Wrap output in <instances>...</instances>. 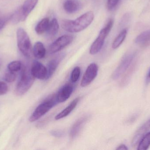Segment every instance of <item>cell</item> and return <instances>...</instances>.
<instances>
[{
  "label": "cell",
  "instance_id": "29",
  "mask_svg": "<svg viewBox=\"0 0 150 150\" xmlns=\"http://www.w3.org/2000/svg\"><path fill=\"white\" fill-rule=\"evenodd\" d=\"M10 16L0 18V31L5 26V25L9 21Z\"/></svg>",
  "mask_w": 150,
  "mask_h": 150
},
{
  "label": "cell",
  "instance_id": "8",
  "mask_svg": "<svg viewBox=\"0 0 150 150\" xmlns=\"http://www.w3.org/2000/svg\"><path fill=\"white\" fill-rule=\"evenodd\" d=\"M98 70V67L96 63L90 64L83 75L80 84L81 86L85 87L89 85L97 77Z\"/></svg>",
  "mask_w": 150,
  "mask_h": 150
},
{
  "label": "cell",
  "instance_id": "26",
  "mask_svg": "<svg viewBox=\"0 0 150 150\" xmlns=\"http://www.w3.org/2000/svg\"><path fill=\"white\" fill-rule=\"evenodd\" d=\"M16 75L15 72L9 70L5 74L4 79L8 82H12L16 80Z\"/></svg>",
  "mask_w": 150,
  "mask_h": 150
},
{
  "label": "cell",
  "instance_id": "21",
  "mask_svg": "<svg viewBox=\"0 0 150 150\" xmlns=\"http://www.w3.org/2000/svg\"><path fill=\"white\" fill-rule=\"evenodd\" d=\"M9 20L14 24H16L19 22L25 21L21 6L18 8L13 12V14L10 15Z\"/></svg>",
  "mask_w": 150,
  "mask_h": 150
},
{
  "label": "cell",
  "instance_id": "23",
  "mask_svg": "<svg viewBox=\"0 0 150 150\" xmlns=\"http://www.w3.org/2000/svg\"><path fill=\"white\" fill-rule=\"evenodd\" d=\"M150 146V132L142 137L138 144V150H146Z\"/></svg>",
  "mask_w": 150,
  "mask_h": 150
},
{
  "label": "cell",
  "instance_id": "4",
  "mask_svg": "<svg viewBox=\"0 0 150 150\" xmlns=\"http://www.w3.org/2000/svg\"><path fill=\"white\" fill-rule=\"evenodd\" d=\"M113 19H110L105 26L100 30L98 36L91 45L90 49L91 54H96L100 51L103 47L105 40L110 33L113 26Z\"/></svg>",
  "mask_w": 150,
  "mask_h": 150
},
{
  "label": "cell",
  "instance_id": "2",
  "mask_svg": "<svg viewBox=\"0 0 150 150\" xmlns=\"http://www.w3.org/2000/svg\"><path fill=\"white\" fill-rule=\"evenodd\" d=\"M35 78L32 74L30 70L23 67L21 77L16 87V94L18 96H22L26 93L32 86Z\"/></svg>",
  "mask_w": 150,
  "mask_h": 150
},
{
  "label": "cell",
  "instance_id": "1",
  "mask_svg": "<svg viewBox=\"0 0 150 150\" xmlns=\"http://www.w3.org/2000/svg\"><path fill=\"white\" fill-rule=\"evenodd\" d=\"M94 15L92 11H87L75 20L64 19L62 22L63 30L69 33H78L83 31L92 23Z\"/></svg>",
  "mask_w": 150,
  "mask_h": 150
},
{
  "label": "cell",
  "instance_id": "27",
  "mask_svg": "<svg viewBox=\"0 0 150 150\" xmlns=\"http://www.w3.org/2000/svg\"><path fill=\"white\" fill-rule=\"evenodd\" d=\"M8 91V86L7 84L4 82H0V96L4 95Z\"/></svg>",
  "mask_w": 150,
  "mask_h": 150
},
{
  "label": "cell",
  "instance_id": "17",
  "mask_svg": "<svg viewBox=\"0 0 150 150\" xmlns=\"http://www.w3.org/2000/svg\"><path fill=\"white\" fill-rule=\"evenodd\" d=\"M135 42L142 46H147L150 45V30L143 32L139 34L136 38Z\"/></svg>",
  "mask_w": 150,
  "mask_h": 150
},
{
  "label": "cell",
  "instance_id": "7",
  "mask_svg": "<svg viewBox=\"0 0 150 150\" xmlns=\"http://www.w3.org/2000/svg\"><path fill=\"white\" fill-rule=\"evenodd\" d=\"M136 55V53L128 54L124 56L121 62L113 73L112 77L115 80L118 79L121 75L125 73L133 61Z\"/></svg>",
  "mask_w": 150,
  "mask_h": 150
},
{
  "label": "cell",
  "instance_id": "11",
  "mask_svg": "<svg viewBox=\"0 0 150 150\" xmlns=\"http://www.w3.org/2000/svg\"><path fill=\"white\" fill-rule=\"evenodd\" d=\"M65 55V53L60 54L48 63L47 67V76L46 80L49 79L53 75L60 63L64 59Z\"/></svg>",
  "mask_w": 150,
  "mask_h": 150
},
{
  "label": "cell",
  "instance_id": "14",
  "mask_svg": "<svg viewBox=\"0 0 150 150\" xmlns=\"http://www.w3.org/2000/svg\"><path fill=\"white\" fill-rule=\"evenodd\" d=\"M38 2V0H25L21 7L25 21L30 13L34 9Z\"/></svg>",
  "mask_w": 150,
  "mask_h": 150
},
{
  "label": "cell",
  "instance_id": "5",
  "mask_svg": "<svg viewBox=\"0 0 150 150\" xmlns=\"http://www.w3.org/2000/svg\"><path fill=\"white\" fill-rule=\"evenodd\" d=\"M16 36L18 47L19 51L25 57H30L31 43L27 33L23 28H19L17 31Z\"/></svg>",
  "mask_w": 150,
  "mask_h": 150
},
{
  "label": "cell",
  "instance_id": "10",
  "mask_svg": "<svg viewBox=\"0 0 150 150\" xmlns=\"http://www.w3.org/2000/svg\"><path fill=\"white\" fill-rule=\"evenodd\" d=\"M74 87L70 84L63 85L56 94V100L58 103H63L67 101L72 95Z\"/></svg>",
  "mask_w": 150,
  "mask_h": 150
},
{
  "label": "cell",
  "instance_id": "16",
  "mask_svg": "<svg viewBox=\"0 0 150 150\" xmlns=\"http://www.w3.org/2000/svg\"><path fill=\"white\" fill-rule=\"evenodd\" d=\"M87 119L88 117L87 116H84L79 119L75 122L70 130V135L71 138L73 139L74 138L78 135L85 122L87 121Z\"/></svg>",
  "mask_w": 150,
  "mask_h": 150
},
{
  "label": "cell",
  "instance_id": "25",
  "mask_svg": "<svg viewBox=\"0 0 150 150\" xmlns=\"http://www.w3.org/2000/svg\"><path fill=\"white\" fill-rule=\"evenodd\" d=\"M81 73V69L79 67H75L72 71L70 76V80L73 83H75L78 80Z\"/></svg>",
  "mask_w": 150,
  "mask_h": 150
},
{
  "label": "cell",
  "instance_id": "31",
  "mask_svg": "<svg viewBox=\"0 0 150 150\" xmlns=\"http://www.w3.org/2000/svg\"><path fill=\"white\" fill-rule=\"evenodd\" d=\"M116 150H127L128 149L127 146L124 144H121L119 146L118 148L116 149Z\"/></svg>",
  "mask_w": 150,
  "mask_h": 150
},
{
  "label": "cell",
  "instance_id": "33",
  "mask_svg": "<svg viewBox=\"0 0 150 150\" xmlns=\"http://www.w3.org/2000/svg\"><path fill=\"white\" fill-rule=\"evenodd\" d=\"M0 14H1V11H0Z\"/></svg>",
  "mask_w": 150,
  "mask_h": 150
},
{
  "label": "cell",
  "instance_id": "32",
  "mask_svg": "<svg viewBox=\"0 0 150 150\" xmlns=\"http://www.w3.org/2000/svg\"><path fill=\"white\" fill-rule=\"evenodd\" d=\"M148 77L150 79V70L149 71V74H148Z\"/></svg>",
  "mask_w": 150,
  "mask_h": 150
},
{
  "label": "cell",
  "instance_id": "22",
  "mask_svg": "<svg viewBox=\"0 0 150 150\" xmlns=\"http://www.w3.org/2000/svg\"><path fill=\"white\" fill-rule=\"evenodd\" d=\"M127 29H124L121 31L119 35L116 37L112 45V47L115 49L119 48L125 40L127 34Z\"/></svg>",
  "mask_w": 150,
  "mask_h": 150
},
{
  "label": "cell",
  "instance_id": "6",
  "mask_svg": "<svg viewBox=\"0 0 150 150\" xmlns=\"http://www.w3.org/2000/svg\"><path fill=\"white\" fill-rule=\"evenodd\" d=\"M74 35L69 34L61 36L49 46L48 48L49 53L50 54H54L61 51L71 44L74 41Z\"/></svg>",
  "mask_w": 150,
  "mask_h": 150
},
{
  "label": "cell",
  "instance_id": "3",
  "mask_svg": "<svg viewBox=\"0 0 150 150\" xmlns=\"http://www.w3.org/2000/svg\"><path fill=\"white\" fill-rule=\"evenodd\" d=\"M57 103L56 94L52 95L44 100L36 108L30 117L29 120L31 122L38 120L48 112Z\"/></svg>",
  "mask_w": 150,
  "mask_h": 150
},
{
  "label": "cell",
  "instance_id": "24",
  "mask_svg": "<svg viewBox=\"0 0 150 150\" xmlns=\"http://www.w3.org/2000/svg\"><path fill=\"white\" fill-rule=\"evenodd\" d=\"M23 66L21 62L19 61H14L9 63L8 68L9 70L13 72H17L22 69Z\"/></svg>",
  "mask_w": 150,
  "mask_h": 150
},
{
  "label": "cell",
  "instance_id": "9",
  "mask_svg": "<svg viewBox=\"0 0 150 150\" xmlns=\"http://www.w3.org/2000/svg\"><path fill=\"white\" fill-rule=\"evenodd\" d=\"M32 74L35 78L40 80L46 79L47 76V69L41 63L35 60L33 63L30 69Z\"/></svg>",
  "mask_w": 150,
  "mask_h": 150
},
{
  "label": "cell",
  "instance_id": "19",
  "mask_svg": "<svg viewBox=\"0 0 150 150\" xmlns=\"http://www.w3.org/2000/svg\"><path fill=\"white\" fill-rule=\"evenodd\" d=\"M59 29V25L58 20L56 18H54L50 21L46 33L47 35L50 37H54L58 34Z\"/></svg>",
  "mask_w": 150,
  "mask_h": 150
},
{
  "label": "cell",
  "instance_id": "20",
  "mask_svg": "<svg viewBox=\"0 0 150 150\" xmlns=\"http://www.w3.org/2000/svg\"><path fill=\"white\" fill-rule=\"evenodd\" d=\"M50 20L48 18H45L39 22L35 27V31L38 34H42L46 32Z\"/></svg>",
  "mask_w": 150,
  "mask_h": 150
},
{
  "label": "cell",
  "instance_id": "18",
  "mask_svg": "<svg viewBox=\"0 0 150 150\" xmlns=\"http://www.w3.org/2000/svg\"><path fill=\"white\" fill-rule=\"evenodd\" d=\"M33 55L37 59H41L44 58L46 53V50L43 43L38 41L34 44L33 48Z\"/></svg>",
  "mask_w": 150,
  "mask_h": 150
},
{
  "label": "cell",
  "instance_id": "12",
  "mask_svg": "<svg viewBox=\"0 0 150 150\" xmlns=\"http://www.w3.org/2000/svg\"><path fill=\"white\" fill-rule=\"evenodd\" d=\"M150 128V119L146 122L136 132L132 141V145L134 147L139 143L141 139L145 135Z\"/></svg>",
  "mask_w": 150,
  "mask_h": 150
},
{
  "label": "cell",
  "instance_id": "13",
  "mask_svg": "<svg viewBox=\"0 0 150 150\" xmlns=\"http://www.w3.org/2000/svg\"><path fill=\"white\" fill-rule=\"evenodd\" d=\"M82 7L81 2L78 0H66L63 8L67 13L73 14L80 10Z\"/></svg>",
  "mask_w": 150,
  "mask_h": 150
},
{
  "label": "cell",
  "instance_id": "15",
  "mask_svg": "<svg viewBox=\"0 0 150 150\" xmlns=\"http://www.w3.org/2000/svg\"><path fill=\"white\" fill-rule=\"evenodd\" d=\"M79 98V97L75 99L64 110H62L61 112L58 114L55 117V119L56 120L60 119L62 118L67 117L68 115H69L70 113L72 112V111L76 108V106L77 105Z\"/></svg>",
  "mask_w": 150,
  "mask_h": 150
},
{
  "label": "cell",
  "instance_id": "28",
  "mask_svg": "<svg viewBox=\"0 0 150 150\" xmlns=\"http://www.w3.org/2000/svg\"><path fill=\"white\" fill-rule=\"evenodd\" d=\"M120 0H107V8L108 9H114L118 4Z\"/></svg>",
  "mask_w": 150,
  "mask_h": 150
},
{
  "label": "cell",
  "instance_id": "30",
  "mask_svg": "<svg viewBox=\"0 0 150 150\" xmlns=\"http://www.w3.org/2000/svg\"><path fill=\"white\" fill-rule=\"evenodd\" d=\"M51 134L53 136H56V137H61L62 136H63V132L59 130H55L52 132Z\"/></svg>",
  "mask_w": 150,
  "mask_h": 150
}]
</instances>
